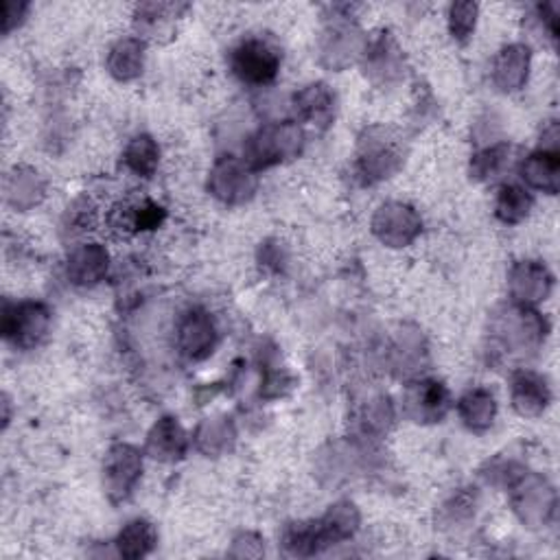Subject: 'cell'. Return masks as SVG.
Here are the masks:
<instances>
[{
    "instance_id": "1",
    "label": "cell",
    "mask_w": 560,
    "mask_h": 560,
    "mask_svg": "<svg viewBox=\"0 0 560 560\" xmlns=\"http://www.w3.org/2000/svg\"><path fill=\"white\" fill-rule=\"evenodd\" d=\"M302 147H304V132L298 123L294 121L270 123L250 138L246 149V162L254 171L270 169L274 164L298 158Z\"/></svg>"
},
{
    "instance_id": "2",
    "label": "cell",
    "mask_w": 560,
    "mask_h": 560,
    "mask_svg": "<svg viewBox=\"0 0 560 560\" xmlns=\"http://www.w3.org/2000/svg\"><path fill=\"white\" fill-rule=\"evenodd\" d=\"M403 164V151L390 129L372 127L359 138L357 169L363 182L375 184L393 177Z\"/></svg>"
},
{
    "instance_id": "3",
    "label": "cell",
    "mask_w": 560,
    "mask_h": 560,
    "mask_svg": "<svg viewBox=\"0 0 560 560\" xmlns=\"http://www.w3.org/2000/svg\"><path fill=\"white\" fill-rule=\"evenodd\" d=\"M281 51L263 38H248L231 53L233 73L250 86H267L281 71Z\"/></svg>"
},
{
    "instance_id": "4",
    "label": "cell",
    "mask_w": 560,
    "mask_h": 560,
    "mask_svg": "<svg viewBox=\"0 0 560 560\" xmlns=\"http://www.w3.org/2000/svg\"><path fill=\"white\" fill-rule=\"evenodd\" d=\"M495 333L506 352L523 357L534 352L540 346V341L545 339L547 326L536 311H532L525 304H517L497 320Z\"/></svg>"
},
{
    "instance_id": "5",
    "label": "cell",
    "mask_w": 560,
    "mask_h": 560,
    "mask_svg": "<svg viewBox=\"0 0 560 560\" xmlns=\"http://www.w3.org/2000/svg\"><path fill=\"white\" fill-rule=\"evenodd\" d=\"M259 189L257 171L250 169L246 160H237L233 155L222 158L215 162L211 177H209V191L224 204L237 207L246 204L254 198Z\"/></svg>"
},
{
    "instance_id": "6",
    "label": "cell",
    "mask_w": 560,
    "mask_h": 560,
    "mask_svg": "<svg viewBox=\"0 0 560 560\" xmlns=\"http://www.w3.org/2000/svg\"><path fill=\"white\" fill-rule=\"evenodd\" d=\"M51 326V313L42 302L5 304L3 309V335L21 348L38 346Z\"/></svg>"
},
{
    "instance_id": "7",
    "label": "cell",
    "mask_w": 560,
    "mask_h": 560,
    "mask_svg": "<svg viewBox=\"0 0 560 560\" xmlns=\"http://www.w3.org/2000/svg\"><path fill=\"white\" fill-rule=\"evenodd\" d=\"M423 231L421 215L403 202L382 204L379 211L372 217V233L390 248H406L419 239Z\"/></svg>"
},
{
    "instance_id": "8",
    "label": "cell",
    "mask_w": 560,
    "mask_h": 560,
    "mask_svg": "<svg viewBox=\"0 0 560 560\" xmlns=\"http://www.w3.org/2000/svg\"><path fill=\"white\" fill-rule=\"evenodd\" d=\"M512 506L519 519L530 525L538 527L549 521L556 508L553 488L538 475H519L512 482Z\"/></svg>"
},
{
    "instance_id": "9",
    "label": "cell",
    "mask_w": 560,
    "mask_h": 560,
    "mask_svg": "<svg viewBox=\"0 0 560 560\" xmlns=\"http://www.w3.org/2000/svg\"><path fill=\"white\" fill-rule=\"evenodd\" d=\"M142 473V458L129 445H114L103 462V484L112 501H125Z\"/></svg>"
},
{
    "instance_id": "10",
    "label": "cell",
    "mask_w": 560,
    "mask_h": 560,
    "mask_svg": "<svg viewBox=\"0 0 560 560\" xmlns=\"http://www.w3.org/2000/svg\"><path fill=\"white\" fill-rule=\"evenodd\" d=\"M403 408L414 423H438L449 412L451 397L445 384L434 379H423L408 388Z\"/></svg>"
},
{
    "instance_id": "11",
    "label": "cell",
    "mask_w": 560,
    "mask_h": 560,
    "mask_svg": "<svg viewBox=\"0 0 560 560\" xmlns=\"http://www.w3.org/2000/svg\"><path fill=\"white\" fill-rule=\"evenodd\" d=\"M217 341V331L211 315L202 309L184 313L177 322V348L194 361L207 359Z\"/></svg>"
},
{
    "instance_id": "12",
    "label": "cell",
    "mask_w": 560,
    "mask_h": 560,
    "mask_svg": "<svg viewBox=\"0 0 560 560\" xmlns=\"http://www.w3.org/2000/svg\"><path fill=\"white\" fill-rule=\"evenodd\" d=\"M322 62L331 69H346L365 51V40L361 32L350 23H333L320 45Z\"/></svg>"
},
{
    "instance_id": "13",
    "label": "cell",
    "mask_w": 560,
    "mask_h": 560,
    "mask_svg": "<svg viewBox=\"0 0 560 560\" xmlns=\"http://www.w3.org/2000/svg\"><path fill=\"white\" fill-rule=\"evenodd\" d=\"M553 278L549 270L536 261H521L508 274V287L519 304L532 307L545 300L551 291Z\"/></svg>"
},
{
    "instance_id": "14",
    "label": "cell",
    "mask_w": 560,
    "mask_h": 560,
    "mask_svg": "<svg viewBox=\"0 0 560 560\" xmlns=\"http://www.w3.org/2000/svg\"><path fill=\"white\" fill-rule=\"evenodd\" d=\"M164 217H166V213L162 207L142 198V200L123 202V204L114 207L108 222H110L112 231H116L121 235H134V233L158 228L164 222Z\"/></svg>"
},
{
    "instance_id": "15",
    "label": "cell",
    "mask_w": 560,
    "mask_h": 560,
    "mask_svg": "<svg viewBox=\"0 0 560 560\" xmlns=\"http://www.w3.org/2000/svg\"><path fill=\"white\" fill-rule=\"evenodd\" d=\"M512 408L523 419H536L549 406V386L545 377L536 375L532 370H521L512 377Z\"/></svg>"
},
{
    "instance_id": "16",
    "label": "cell",
    "mask_w": 560,
    "mask_h": 560,
    "mask_svg": "<svg viewBox=\"0 0 560 560\" xmlns=\"http://www.w3.org/2000/svg\"><path fill=\"white\" fill-rule=\"evenodd\" d=\"M186 449H189V436L173 416H164L151 427L145 447V451L160 462H177L186 456Z\"/></svg>"
},
{
    "instance_id": "17",
    "label": "cell",
    "mask_w": 560,
    "mask_h": 560,
    "mask_svg": "<svg viewBox=\"0 0 560 560\" xmlns=\"http://www.w3.org/2000/svg\"><path fill=\"white\" fill-rule=\"evenodd\" d=\"M530 73V49L510 45L501 49L493 62V84L501 92H517L525 86Z\"/></svg>"
},
{
    "instance_id": "18",
    "label": "cell",
    "mask_w": 560,
    "mask_h": 560,
    "mask_svg": "<svg viewBox=\"0 0 560 560\" xmlns=\"http://www.w3.org/2000/svg\"><path fill=\"white\" fill-rule=\"evenodd\" d=\"M110 254L99 244H86L79 246L71 257L66 265V274L73 285L79 287H92L108 274Z\"/></svg>"
},
{
    "instance_id": "19",
    "label": "cell",
    "mask_w": 560,
    "mask_h": 560,
    "mask_svg": "<svg viewBox=\"0 0 560 560\" xmlns=\"http://www.w3.org/2000/svg\"><path fill=\"white\" fill-rule=\"evenodd\" d=\"M294 108L302 121L324 129L331 125L335 114V95L322 82L309 84L294 97Z\"/></svg>"
},
{
    "instance_id": "20",
    "label": "cell",
    "mask_w": 560,
    "mask_h": 560,
    "mask_svg": "<svg viewBox=\"0 0 560 560\" xmlns=\"http://www.w3.org/2000/svg\"><path fill=\"white\" fill-rule=\"evenodd\" d=\"M521 177L532 189L547 196H556L560 186V158L558 151L538 149L530 153L521 164Z\"/></svg>"
},
{
    "instance_id": "21",
    "label": "cell",
    "mask_w": 560,
    "mask_h": 560,
    "mask_svg": "<svg viewBox=\"0 0 560 560\" xmlns=\"http://www.w3.org/2000/svg\"><path fill=\"white\" fill-rule=\"evenodd\" d=\"M359 530V512L350 501H337L328 508V512L318 519V532L322 547H331L335 543L348 540Z\"/></svg>"
},
{
    "instance_id": "22",
    "label": "cell",
    "mask_w": 560,
    "mask_h": 560,
    "mask_svg": "<svg viewBox=\"0 0 560 560\" xmlns=\"http://www.w3.org/2000/svg\"><path fill=\"white\" fill-rule=\"evenodd\" d=\"M458 412L471 432L482 434L493 427L495 416H497V403H495V397L490 390L473 388L460 399Z\"/></svg>"
},
{
    "instance_id": "23",
    "label": "cell",
    "mask_w": 560,
    "mask_h": 560,
    "mask_svg": "<svg viewBox=\"0 0 560 560\" xmlns=\"http://www.w3.org/2000/svg\"><path fill=\"white\" fill-rule=\"evenodd\" d=\"M145 42L138 38L119 40L108 55V71L119 82H132L142 73Z\"/></svg>"
},
{
    "instance_id": "24",
    "label": "cell",
    "mask_w": 560,
    "mask_h": 560,
    "mask_svg": "<svg viewBox=\"0 0 560 560\" xmlns=\"http://www.w3.org/2000/svg\"><path fill=\"white\" fill-rule=\"evenodd\" d=\"M158 543V534H155V527L145 521V519H134L129 521L121 534L116 536V549L123 558H142L147 556Z\"/></svg>"
},
{
    "instance_id": "25",
    "label": "cell",
    "mask_w": 560,
    "mask_h": 560,
    "mask_svg": "<svg viewBox=\"0 0 560 560\" xmlns=\"http://www.w3.org/2000/svg\"><path fill=\"white\" fill-rule=\"evenodd\" d=\"M123 162L132 173L140 177H151L160 162V147L147 134L134 136L123 151Z\"/></svg>"
},
{
    "instance_id": "26",
    "label": "cell",
    "mask_w": 560,
    "mask_h": 560,
    "mask_svg": "<svg viewBox=\"0 0 560 560\" xmlns=\"http://www.w3.org/2000/svg\"><path fill=\"white\" fill-rule=\"evenodd\" d=\"M45 196V184L40 175L32 169H16V173L8 179V200L16 209H32Z\"/></svg>"
},
{
    "instance_id": "27",
    "label": "cell",
    "mask_w": 560,
    "mask_h": 560,
    "mask_svg": "<svg viewBox=\"0 0 560 560\" xmlns=\"http://www.w3.org/2000/svg\"><path fill=\"white\" fill-rule=\"evenodd\" d=\"M532 211V196L519 184H506L497 196L495 215L503 224H521Z\"/></svg>"
},
{
    "instance_id": "28",
    "label": "cell",
    "mask_w": 560,
    "mask_h": 560,
    "mask_svg": "<svg viewBox=\"0 0 560 560\" xmlns=\"http://www.w3.org/2000/svg\"><path fill=\"white\" fill-rule=\"evenodd\" d=\"M363 55H365V69H368L365 73H370V77L388 79L399 71V51L395 42L386 38V34L372 45L365 42Z\"/></svg>"
},
{
    "instance_id": "29",
    "label": "cell",
    "mask_w": 560,
    "mask_h": 560,
    "mask_svg": "<svg viewBox=\"0 0 560 560\" xmlns=\"http://www.w3.org/2000/svg\"><path fill=\"white\" fill-rule=\"evenodd\" d=\"M196 443L207 456H222L235 443V430L226 419H209L200 425L196 434Z\"/></svg>"
},
{
    "instance_id": "30",
    "label": "cell",
    "mask_w": 560,
    "mask_h": 560,
    "mask_svg": "<svg viewBox=\"0 0 560 560\" xmlns=\"http://www.w3.org/2000/svg\"><path fill=\"white\" fill-rule=\"evenodd\" d=\"M510 145L497 142L477 151L471 160V173L475 179H497L510 164Z\"/></svg>"
},
{
    "instance_id": "31",
    "label": "cell",
    "mask_w": 560,
    "mask_h": 560,
    "mask_svg": "<svg viewBox=\"0 0 560 560\" xmlns=\"http://www.w3.org/2000/svg\"><path fill=\"white\" fill-rule=\"evenodd\" d=\"M177 10L175 5H158V3H147V5H140L136 10V27L147 34L149 38H155L162 36L164 32H169L171 27V21L177 18Z\"/></svg>"
},
{
    "instance_id": "32",
    "label": "cell",
    "mask_w": 560,
    "mask_h": 560,
    "mask_svg": "<svg viewBox=\"0 0 560 560\" xmlns=\"http://www.w3.org/2000/svg\"><path fill=\"white\" fill-rule=\"evenodd\" d=\"M477 14H480V8L475 3H456V5H451V10H449V29H451V36L458 42H464V40L471 38V34L475 32V25H477Z\"/></svg>"
},
{
    "instance_id": "33",
    "label": "cell",
    "mask_w": 560,
    "mask_h": 560,
    "mask_svg": "<svg viewBox=\"0 0 560 560\" xmlns=\"http://www.w3.org/2000/svg\"><path fill=\"white\" fill-rule=\"evenodd\" d=\"M363 430L368 434H384L388 425L393 423V406L388 399H377L368 403V408L361 412Z\"/></svg>"
},
{
    "instance_id": "34",
    "label": "cell",
    "mask_w": 560,
    "mask_h": 560,
    "mask_svg": "<svg viewBox=\"0 0 560 560\" xmlns=\"http://www.w3.org/2000/svg\"><path fill=\"white\" fill-rule=\"evenodd\" d=\"M27 12V3H16V0H5L3 3V32L10 34L16 25H21Z\"/></svg>"
}]
</instances>
